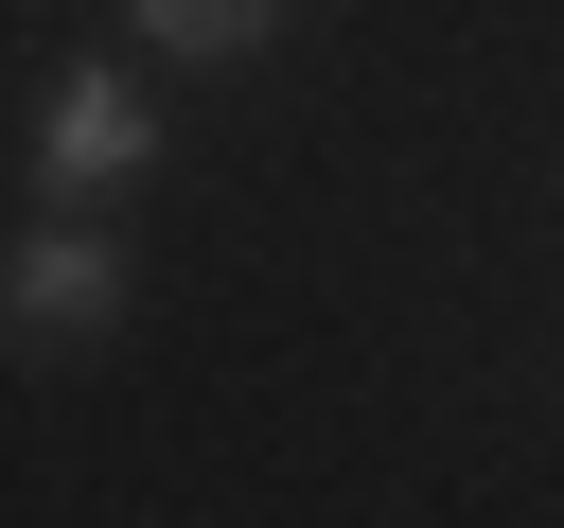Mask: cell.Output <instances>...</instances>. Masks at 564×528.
<instances>
[{"label": "cell", "instance_id": "3", "mask_svg": "<svg viewBox=\"0 0 564 528\" xmlns=\"http://www.w3.org/2000/svg\"><path fill=\"white\" fill-rule=\"evenodd\" d=\"M264 18H282V0H141V35H159V53H247Z\"/></svg>", "mask_w": 564, "mask_h": 528}, {"label": "cell", "instance_id": "1", "mask_svg": "<svg viewBox=\"0 0 564 528\" xmlns=\"http://www.w3.org/2000/svg\"><path fill=\"white\" fill-rule=\"evenodd\" d=\"M106 317H123V246H106L88 211H53V229L0 264V334H18V352H70V334H106Z\"/></svg>", "mask_w": 564, "mask_h": 528}, {"label": "cell", "instance_id": "2", "mask_svg": "<svg viewBox=\"0 0 564 528\" xmlns=\"http://www.w3.org/2000/svg\"><path fill=\"white\" fill-rule=\"evenodd\" d=\"M141 158H159L141 88H123V70H70V88H53V123H35V194H53V211H106Z\"/></svg>", "mask_w": 564, "mask_h": 528}]
</instances>
